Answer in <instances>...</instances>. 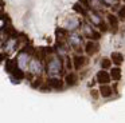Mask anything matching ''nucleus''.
Returning <instances> with one entry per match:
<instances>
[{"instance_id":"7ed1b4c3","label":"nucleus","mask_w":125,"mask_h":123,"mask_svg":"<svg viewBox=\"0 0 125 123\" xmlns=\"http://www.w3.org/2000/svg\"><path fill=\"white\" fill-rule=\"evenodd\" d=\"M44 71H46V62L36 58V56H32L30 66H28V72L32 74L34 76H42Z\"/></svg>"},{"instance_id":"6ab92c4d","label":"nucleus","mask_w":125,"mask_h":123,"mask_svg":"<svg viewBox=\"0 0 125 123\" xmlns=\"http://www.w3.org/2000/svg\"><path fill=\"white\" fill-rule=\"evenodd\" d=\"M110 76H112V80H114V82H118L120 79H121V76H122V71H121V68L120 67H112L110 68Z\"/></svg>"},{"instance_id":"a211bd4d","label":"nucleus","mask_w":125,"mask_h":123,"mask_svg":"<svg viewBox=\"0 0 125 123\" xmlns=\"http://www.w3.org/2000/svg\"><path fill=\"white\" fill-rule=\"evenodd\" d=\"M18 67V63L15 59H7L6 62H4V70H6L7 72H8L10 75L14 72V70Z\"/></svg>"},{"instance_id":"a878e982","label":"nucleus","mask_w":125,"mask_h":123,"mask_svg":"<svg viewBox=\"0 0 125 123\" xmlns=\"http://www.w3.org/2000/svg\"><path fill=\"white\" fill-rule=\"evenodd\" d=\"M98 29H100L101 32H108L109 29V24H108V21H102V23L100 24V27H98Z\"/></svg>"},{"instance_id":"ddd939ff","label":"nucleus","mask_w":125,"mask_h":123,"mask_svg":"<svg viewBox=\"0 0 125 123\" xmlns=\"http://www.w3.org/2000/svg\"><path fill=\"white\" fill-rule=\"evenodd\" d=\"M78 75L75 74V72L73 71H69L67 74L65 75V83L66 86H69V87H74V86H77V83H78Z\"/></svg>"},{"instance_id":"aec40b11","label":"nucleus","mask_w":125,"mask_h":123,"mask_svg":"<svg viewBox=\"0 0 125 123\" xmlns=\"http://www.w3.org/2000/svg\"><path fill=\"white\" fill-rule=\"evenodd\" d=\"M112 64H113V62H112L110 58H102L100 62V66H101V70H110L112 68Z\"/></svg>"},{"instance_id":"4468645a","label":"nucleus","mask_w":125,"mask_h":123,"mask_svg":"<svg viewBox=\"0 0 125 123\" xmlns=\"http://www.w3.org/2000/svg\"><path fill=\"white\" fill-rule=\"evenodd\" d=\"M100 94H101V96L102 98H110L112 95H113V87L112 86H109V84H100Z\"/></svg>"},{"instance_id":"5701e85b","label":"nucleus","mask_w":125,"mask_h":123,"mask_svg":"<svg viewBox=\"0 0 125 123\" xmlns=\"http://www.w3.org/2000/svg\"><path fill=\"white\" fill-rule=\"evenodd\" d=\"M65 68H66V70H69V71L74 70L73 59H71V56H66V58H65Z\"/></svg>"},{"instance_id":"9d476101","label":"nucleus","mask_w":125,"mask_h":123,"mask_svg":"<svg viewBox=\"0 0 125 123\" xmlns=\"http://www.w3.org/2000/svg\"><path fill=\"white\" fill-rule=\"evenodd\" d=\"M95 80H97L98 84H109L112 80L110 72H108L106 70H100L95 74Z\"/></svg>"},{"instance_id":"bb28decb","label":"nucleus","mask_w":125,"mask_h":123,"mask_svg":"<svg viewBox=\"0 0 125 123\" xmlns=\"http://www.w3.org/2000/svg\"><path fill=\"white\" fill-rule=\"evenodd\" d=\"M79 3H81L82 5H83L85 8H86L87 11H92V5H90V0H78Z\"/></svg>"},{"instance_id":"393cba45","label":"nucleus","mask_w":125,"mask_h":123,"mask_svg":"<svg viewBox=\"0 0 125 123\" xmlns=\"http://www.w3.org/2000/svg\"><path fill=\"white\" fill-rule=\"evenodd\" d=\"M90 96H92V98L94 99V100H97V99L101 96L100 90H95V88H92V90H90Z\"/></svg>"},{"instance_id":"412c9836","label":"nucleus","mask_w":125,"mask_h":123,"mask_svg":"<svg viewBox=\"0 0 125 123\" xmlns=\"http://www.w3.org/2000/svg\"><path fill=\"white\" fill-rule=\"evenodd\" d=\"M44 83H46V82L43 80V78H42V76H35V79L31 82V87H32V88H41Z\"/></svg>"},{"instance_id":"4be33fe9","label":"nucleus","mask_w":125,"mask_h":123,"mask_svg":"<svg viewBox=\"0 0 125 123\" xmlns=\"http://www.w3.org/2000/svg\"><path fill=\"white\" fill-rule=\"evenodd\" d=\"M104 3H105L106 7H112L113 9H117V11H118L120 7H121V5H118L120 0H104Z\"/></svg>"},{"instance_id":"1a4fd4ad","label":"nucleus","mask_w":125,"mask_h":123,"mask_svg":"<svg viewBox=\"0 0 125 123\" xmlns=\"http://www.w3.org/2000/svg\"><path fill=\"white\" fill-rule=\"evenodd\" d=\"M100 51V44L98 42H94V40H87L85 43V51L83 52L86 53L87 56H93Z\"/></svg>"},{"instance_id":"f03ea898","label":"nucleus","mask_w":125,"mask_h":123,"mask_svg":"<svg viewBox=\"0 0 125 123\" xmlns=\"http://www.w3.org/2000/svg\"><path fill=\"white\" fill-rule=\"evenodd\" d=\"M83 43V35L78 34V32H70L67 36V44L75 53H82V51H85V44Z\"/></svg>"},{"instance_id":"423d86ee","label":"nucleus","mask_w":125,"mask_h":123,"mask_svg":"<svg viewBox=\"0 0 125 123\" xmlns=\"http://www.w3.org/2000/svg\"><path fill=\"white\" fill-rule=\"evenodd\" d=\"M106 21H108V24H109L110 31L113 32V34H116V32L118 31V28H120V19H118V16L114 15L113 12H109V13H106Z\"/></svg>"},{"instance_id":"dca6fc26","label":"nucleus","mask_w":125,"mask_h":123,"mask_svg":"<svg viewBox=\"0 0 125 123\" xmlns=\"http://www.w3.org/2000/svg\"><path fill=\"white\" fill-rule=\"evenodd\" d=\"M73 11H74V12H77L78 15H81L82 18H85V19L87 18V15H89V11H87L79 1L75 3V4H73Z\"/></svg>"},{"instance_id":"9b49d317","label":"nucleus","mask_w":125,"mask_h":123,"mask_svg":"<svg viewBox=\"0 0 125 123\" xmlns=\"http://www.w3.org/2000/svg\"><path fill=\"white\" fill-rule=\"evenodd\" d=\"M94 31H95L94 26H93V24H90L87 20L82 23L81 32H82V35H83V37H86L87 40H92V36H93V34H94Z\"/></svg>"},{"instance_id":"b1692460","label":"nucleus","mask_w":125,"mask_h":123,"mask_svg":"<svg viewBox=\"0 0 125 123\" xmlns=\"http://www.w3.org/2000/svg\"><path fill=\"white\" fill-rule=\"evenodd\" d=\"M117 16H118L120 20L125 21V4H122L121 7L118 8V11H117Z\"/></svg>"},{"instance_id":"f3484780","label":"nucleus","mask_w":125,"mask_h":123,"mask_svg":"<svg viewBox=\"0 0 125 123\" xmlns=\"http://www.w3.org/2000/svg\"><path fill=\"white\" fill-rule=\"evenodd\" d=\"M90 5H92V11H95V12H100V13L106 7L104 0H90Z\"/></svg>"},{"instance_id":"cd10ccee","label":"nucleus","mask_w":125,"mask_h":123,"mask_svg":"<svg viewBox=\"0 0 125 123\" xmlns=\"http://www.w3.org/2000/svg\"><path fill=\"white\" fill-rule=\"evenodd\" d=\"M122 1H124V4H125V0H122Z\"/></svg>"},{"instance_id":"6e6552de","label":"nucleus","mask_w":125,"mask_h":123,"mask_svg":"<svg viewBox=\"0 0 125 123\" xmlns=\"http://www.w3.org/2000/svg\"><path fill=\"white\" fill-rule=\"evenodd\" d=\"M87 63V58L82 53H74L73 55V66H74V70L75 71H79L82 70Z\"/></svg>"},{"instance_id":"39448f33","label":"nucleus","mask_w":125,"mask_h":123,"mask_svg":"<svg viewBox=\"0 0 125 123\" xmlns=\"http://www.w3.org/2000/svg\"><path fill=\"white\" fill-rule=\"evenodd\" d=\"M82 23H83V21L79 20V18H77V16H70V18H67V20H66L65 28L67 29L69 32H75L78 28H81Z\"/></svg>"},{"instance_id":"f257e3e1","label":"nucleus","mask_w":125,"mask_h":123,"mask_svg":"<svg viewBox=\"0 0 125 123\" xmlns=\"http://www.w3.org/2000/svg\"><path fill=\"white\" fill-rule=\"evenodd\" d=\"M63 70H65V62L59 55L54 53L46 59V74L49 76H58L63 72Z\"/></svg>"},{"instance_id":"0eeeda50","label":"nucleus","mask_w":125,"mask_h":123,"mask_svg":"<svg viewBox=\"0 0 125 123\" xmlns=\"http://www.w3.org/2000/svg\"><path fill=\"white\" fill-rule=\"evenodd\" d=\"M46 83L50 86L51 90H57V91L62 90L63 86L66 84L65 79H61L59 76H49V78H47V80H46Z\"/></svg>"},{"instance_id":"f8f14e48","label":"nucleus","mask_w":125,"mask_h":123,"mask_svg":"<svg viewBox=\"0 0 125 123\" xmlns=\"http://www.w3.org/2000/svg\"><path fill=\"white\" fill-rule=\"evenodd\" d=\"M87 21H89L90 24H93L94 27H100V24L104 21L102 16H101L100 12H95V11H89V15H87Z\"/></svg>"},{"instance_id":"20e7f679","label":"nucleus","mask_w":125,"mask_h":123,"mask_svg":"<svg viewBox=\"0 0 125 123\" xmlns=\"http://www.w3.org/2000/svg\"><path fill=\"white\" fill-rule=\"evenodd\" d=\"M31 59H32V56H31L30 53H27L26 51L20 50V52L16 55V58H15V60H16L18 66H19L22 70H28V66H30V62H31Z\"/></svg>"},{"instance_id":"2eb2a0df","label":"nucleus","mask_w":125,"mask_h":123,"mask_svg":"<svg viewBox=\"0 0 125 123\" xmlns=\"http://www.w3.org/2000/svg\"><path fill=\"white\" fill-rule=\"evenodd\" d=\"M110 59H112V62H113V64H114L116 67H120L122 63H124V55H122L121 52H118V51H114V52H112Z\"/></svg>"}]
</instances>
